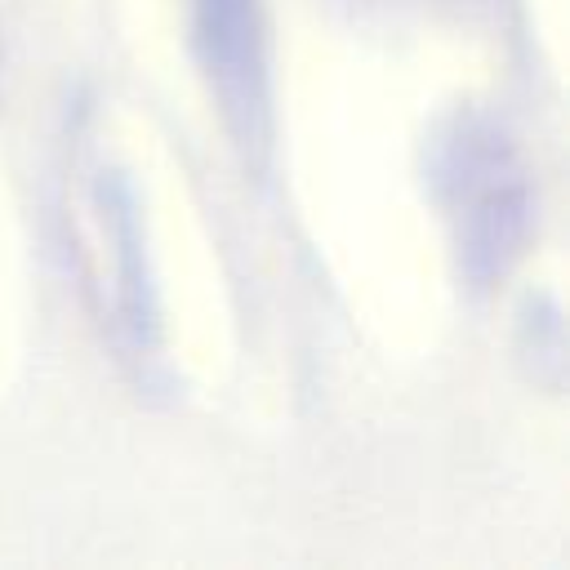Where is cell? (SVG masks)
I'll return each mask as SVG.
<instances>
[{
    "instance_id": "6da1fadb",
    "label": "cell",
    "mask_w": 570,
    "mask_h": 570,
    "mask_svg": "<svg viewBox=\"0 0 570 570\" xmlns=\"http://www.w3.org/2000/svg\"><path fill=\"white\" fill-rule=\"evenodd\" d=\"M200 22H205V40L214 45V62L223 71V89L236 102V111H249L254 94V58H249V13L245 0H200Z\"/></svg>"
}]
</instances>
